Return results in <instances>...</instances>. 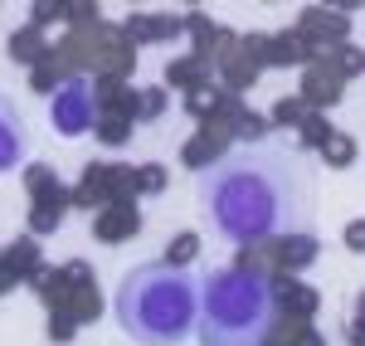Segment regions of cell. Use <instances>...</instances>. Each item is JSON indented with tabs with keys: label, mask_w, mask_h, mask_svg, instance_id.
Instances as JSON below:
<instances>
[{
	"label": "cell",
	"mask_w": 365,
	"mask_h": 346,
	"mask_svg": "<svg viewBox=\"0 0 365 346\" xmlns=\"http://www.w3.org/2000/svg\"><path fill=\"white\" fill-rule=\"evenodd\" d=\"M278 327V288L253 268H215L200 283V346H263Z\"/></svg>",
	"instance_id": "3957f363"
},
{
	"label": "cell",
	"mask_w": 365,
	"mask_h": 346,
	"mask_svg": "<svg viewBox=\"0 0 365 346\" xmlns=\"http://www.w3.org/2000/svg\"><path fill=\"white\" fill-rule=\"evenodd\" d=\"M137 225H141V215L132 210V205H113V210H103V215L93 220V234L108 239V244H117V239L137 234Z\"/></svg>",
	"instance_id": "8992f818"
},
{
	"label": "cell",
	"mask_w": 365,
	"mask_h": 346,
	"mask_svg": "<svg viewBox=\"0 0 365 346\" xmlns=\"http://www.w3.org/2000/svg\"><path fill=\"white\" fill-rule=\"evenodd\" d=\"M103 142H127V122H103Z\"/></svg>",
	"instance_id": "9c48e42d"
},
{
	"label": "cell",
	"mask_w": 365,
	"mask_h": 346,
	"mask_svg": "<svg viewBox=\"0 0 365 346\" xmlns=\"http://www.w3.org/2000/svg\"><path fill=\"white\" fill-rule=\"evenodd\" d=\"M113 317L122 337L137 346H180L195 332L200 317V283L185 268L170 263H141L132 268L113 297Z\"/></svg>",
	"instance_id": "7a4b0ae2"
},
{
	"label": "cell",
	"mask_w": 365,
	"mask_h": 346,
	"mask_svg": "<svg viewBox=\"0 0 365 346\" xmlns=\"http://www.w3.org/2000/svg\"><path fill=\"white\" fill-rule=\"evenodd\" d=\"M10 49H15V63H29V58H34V34H15Z\"/></svg>",
	"instance_id": "ba28073f"
},
{
	"label": "cell",
	"mask_w": 365,
	"mask_h": 346,
	"mask_svg": "<svg viewBox=\"0 0 365 346\" xmlns=\"http://www.w3.org/2000/svg\"><path fill=\"white\" fill-rule=\"evenodd\" d=\"M195 249H200V239H195V234H175V239H170L166 263H170V268H185V263L195 259Z\"/></svg>",
	"instance_id": "52a82bcc"
},
{
	"label": "cell",
	"mask_w": 365,
	"mask_h": 346,
	"mask_svg": "<svg viewBox=\"0 0 365 346\" xmlns=\"http://www.w3.org/2000/svg\"><path fill=\"white\" fill-rule=\"evenodd\" d=\"M292 117H302V108H297V103H282V108H278V122H292Z\"/></svg>",
	"instance_id": "7c38bea8"
},
{
	"label": "cell",
	"mask_w": 365,
	"mask_h": 346,
	"mask_svg": "<svg viewBox=\"0 0 365 346\" xmlns=\"http://www.w3.org/2000/svg\"><path fill=\"white\" fill-rule=\"evenodd\" d=\"M49 337H54V342H68V337H73V322H68V317H54Z\"/></svg>",
	"instance_id": "8fae6325"
},
{
	"label": "cell",
	"mask_w": 365,
	"mask_h": 346,
	"mask_svg": "<svg viewBox=\"0 0 365 346\" xmlns=\"http://www.w3.org/2000/svg\"><path fill=\"white\" fill-rule=\"evenodd\" d=\"M161 180H166V175H161V166H146V175L137 171V185H146V190H161Z\"/></svg>",
	"instance_id": "30bf717a"
},
{
	"label": "cell",
	"mask_w": 365,
	"mask_h": 346,
	"mask_svg": "<svg viewBox=\"0 0 365 346\" xmlns=\"http://www.w3.org/2000/svg\"><path fill=\"white\" fill-rule=\"evenodd\" d=\"M25 151H29V127H25V117H20V108L0 93V175L15 171L25 161Z\"/></svg>",
	"instance_id": "5b68a950"
},
{
	"label": "cell",
	"mask_w": 365,
	"mask_h": 346,
	"mask_svg": "<svg viewBox=\"0 0 365 346\" xmlns=\"http://www.w3.org/2000/svg\"><path fill=\"white\" fill-rule=\"evenodd\" d=\"M200 210L229 244H268L312 234L317 180L307 161L282 142H249L200 171Z\"/></svg>",
	"instance_id": "6da1fadb"
},
{
	"label": "cell",
	"mask_w": 365,
	"mask_h": 346,
	"mask_svg": "<svg viewBox=\"0 0 365 346\" xmlns=\"http://www.w3.org/2000/svg\"><path fill=\"white\" fill-rule=\"evenodd\" d=\"M54 127L63 132V137H78V132L93 127V93H88V83L68 78V83L58 88V98H54Z\"/></svg>",
	"instance_id": "277c9868"
}]
</instances>
